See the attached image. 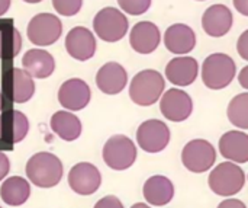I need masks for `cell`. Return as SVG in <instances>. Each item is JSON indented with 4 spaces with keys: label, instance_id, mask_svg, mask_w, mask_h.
<instances>
[{
    "label": "cell",
    "instance_id": "1",
    "mask_svg": "<svg viewBox=\"0 0 248 208\" xmlns=\"http://www.w3.org/2000/svg\"><path fill=\"white\" fill-rule=\"evenodd\" d=\"M25 171L29 181L35 187L52 188L60 184L64 173V166L55 155L41 152L28 160Z\"/></svg>",
    "mask_w": 248,
    "mask_h": 208
},
{
    "label": "cell",
    "instance_id": "2",
    "mask_svg": "<svg viewBox=\"0 0 248 208\" xmlns=\"http://www.w3.org/2000/svg\"><path fill=\"white\" fill-rule=\"evenodd\" d=\"M237 74V66L234 60L222 52L211 54L205 58L202 66V80L206 87L219 90L227 87Z\"/></svg>",
    "mask_w": 248,
    "mask_h": 208
},
{
    "label": "cell",
    "instance_id": "3",
    "mask_svg": "<svg viewBox=\"0 0 248 208\" xmlns=\"http://www.w3.org/2000/svg\"><path fill=\"white\" fill-rule=\"evenodd\" d=\"M166 82L155 70H142L134 76L129 86V98L140 106L155 104L164 92Z\"/></svg>",
    "mask_w": 248,
    "mask_h": 208
},
{
    "label": "cell",
    "instance_id": "4",
    "mask_svg": "<svg viewBox=\"0 0 248 208\" xmlns=\"http://www.w3.org/2000/svg\"><path fill=\"white\" fill-rule=\"evenodd\" d=\"M209 188L221 197H231L240 192L246 184L244 171L230 162L219 163L209 175Z\"/></svg>",
    "mask_w": 248,
    "mask_h": 208
},
{
    "label": "cell",
    "instance_id": "5",
    "mask_svg": "<svg viewBox=\"0 0 248 208\" xmlns=\"http://www.w3.org/2000/svg\"><path fill=\"white\" fill-rule=\"evenodd\" d=\"M137 147L122 134L112 136L103 146V160L113 171H125L135 163Z\"/></svg>",
    "mask_w": 248,
    "mask_h": 208
},
{
    "label": "cell",
    "instance_id": "6",
    "mask_svg": "<svg viewBox=\"0 0 248 208\" xmlns=\"http://www.w3.org/2000/svg\"><path fill=\"white\" fill-rule=\"evenodd\" d=\"M93 28L100 39L106 42H116L125 36L128 31V19L115 7H103L96 13Z\"/></svg>",
    "mask_w": 248,
    "mask_h": 208
},
{
    "label": "cell",
    "instance_id": "7",
    "mask_svg": "<svg viewBox=\"0 0 248 208\" xmlns=\"http://www.w3.org/2000/svg\"><path fill=\"white\" fill-rule=\"evenodd\" d=\"M28 39L38 47H46L57 42L62 34V23L52 13L35 15L26 28Z\"/></svg>",
    "mask_w": 248,
    "mask_h": 208
},
{
    "label": "cell",
    "instance_id": "8",
    "mask_svg": "<svg viewBox=\"0 0 248 208\" xmlns=\"http://www.w3.org/2000/svg\"><path fill=\"white\" fill-rule=\"evenodd\" d=\"M217 160V152L214 146L202 139L189 141L182 152V162L185 168L193 173H202L209 171Z\"/></svg>",
    "mask_w": 248,
    "mask_h": 208
},
{
    "label": "cell",
    "instance_id": "9",
    "mask_svg": "<svg viewBox=\"0 0 248 208\" xmlns=\"http://www.w3.org/2000/svg\"><path fill=\"white\" fill-rule=\"evenodd\" d=\"M137 141L147 153L163 152L170 143V130L160 120L144 121L137 130Z\"/></svg>",
    "mask_w": 248,
    "mask_h": 208
},
{
    "label": "cell",
    "instance_id": "10",
    "mask_svg": "<svg viewBox=\"0 0 248 208\" xmlns=\"http://www.w3.org/2000/svg\"><path fill=\"white\" fill-rule=\"evenodd\" d=\"M102 184V176L99 169L87 162L77 163L71 168L68 173V185L78 195L94 194Z\"/></svg>",
    "mask_w": 248,
    "mask_h": 208
},
{
    "label": "cell",
    "instance_id": "11",
    "mask_svg": "<svg viewBox=\"0 0 248 208\" xmlns=\"http://www.w3.org/2000/svg\"><path fill=\"white\" fill-rule=\"evenodd\" d=\"M160 109L167 120L173 122H182L190 117L193 111V102L186 92L173 87L163 95Z\"/></svg>",
    "mask_w": 248,
    "mask_h": 208
},
{
    "label": "cell",
    "instance_id": "12",
    "mask_svg": "<svg viewBox=\"0 0 248 208\" xmlns=\"http://www.w3.org/2000/svg\"><path fill=\"white\" fill-rule=\"evenodd\" d=\"M90 87L81 79H68L60 86L58 90V102L70 109V111H80L86 108L90 102Z\"/></svg>",
    "mask_w": 248,
    "mask_h": 208
},
{
    "label": "cell",
    "instance_id": "13",
    "mask_svg": "<svg viewBox=\"0 0 248 208\" xmlns=\"http://www.w3.org/2000/svg\"><path fill=\"white\" fill-rule=\"evenodd\" d=\"M65 50L73 58L87 61L96 52L94 35L84 26H76L65 36Z\"/></svg>",
    "mask_w": 248,
    "mask_h": 208
},
{
    "label": "cell",
    "instance_id": "14",
    "mask_svg": "<svg viewBox=\"0 0 248 208\" xmlns=\"http://www.w3.org/2000/svg\"><path fill=\"white\" fill-rule=\"evenodd\" d=\"M161 35L155 23L144 20L134 25L129 34V44L134 51L140 54H151L160 45Z\"/></svg>",
    "mask_w": 248,
    "mask_h": 208
},
{
    "label": "cell",
    "instance_id": "15",
    "mask_svg": "<svg viewBox=\"0 0 248 208\" xmlns=\"http://www.w3.org/2000/svg\"><path fill=\"white\" fill-rule=\"evenodd\" d=\"M128 82L126 70L115 61L103 64L96 74L97 87L106 95H118L121 93Z\"/></svg>",
    "mask_w": 248,
    "mask_h": 208
},
{
    "label": "cell",
    "instance_id": "16",
    "mask_svg": "<svg viewBox=\"0 0 248 208\" xmlns=\"http://www.w3.org/2000/svg\"><path fill=\"white\" fill-rule=\"evenodd\" d=\"M202 26L211 36H224L232 26V13L225 4L209 6L202 16Z\"/></svg>",
    "mask_w": 248,
    "mask_h": 208
},
{
    "label": "cell",
    "instance_id": "17",
    "mask_svg": "<svg viewBox=\"0 0 248 208\" xmlns=\"http://www.w3.org/2000/svg\"><path fill=\"white\" fill-rule=\"evenodd\" d=\"M164 44L173 54H187L196 45V35L190 26L185 23H174L167 28L164 34Z\"/></svg>",
    "mask_w": 248,
    "mask_h": 208
},
{
    "label": "cell",
    "instance_id": "18",
    "mask_svg": "<svg viewBox=\"0 0 248 208\" xmlns=\"http://www.w3.org/2000/svg\"><path fill=\"white\" fill-rule=\"evenodd\" d=\"M199 71V64L192 57H176L166 67V77L177 86H190Z\"/></svg>",
    "mask_w": 248,
    "mask_h": 208
},
{
    "label": "cell",
    "instance_id": "19",
    "mask_svg": "<svg viewBox=\"0 0 248 208\" xmlns=\"http://www.w3.org/2000/svg\"><path fill=\"white\" fill-rule=\"evenodd\" d=\"M29 131V121L20 111H7L0 117V140L20 143Z\"/></svg>",
    "mask_w": 248,
    "mask_h": 208
},
{
    "label": "cell",
    "instance_id": "20",
    "mask_svg": "<svg viewBox=\"0 0 248 208\" xmlns=\"http://www.w3.org/2000/svg\"><path fill=\"white\" fill-rule=\"evenodd\" d=\"M22 66H23V70L31 77L46 79L54 73L55 61H54V57L48 51L32 48L25 52L22 58Z\"/></svg>",
    "mask_w": 248,
    "mask_h": 208
},
{
    "label": "cell",
    "instance_id": "21",
    "mask_svg": "<svg viewBox=\"0 0 248 208\" xmlns=\"http://www.w3.org/2000/svg\"><path fill=\"white\" fill-rule=\"evenodd\" d=\"M221 155L234 163H247L248 136L243 131H228L219 140Z\"/></svg>",
    "mask_w": 248,
    "mask_h": 208
},
{
    "label": "cell",
    "instance_id": "22",
    "mask_svg": "<svg viewBox=\"0 0 248 208\" xmlns=\"http://www.w3.org/2000/svg\"><path fill=\"white\" fill-rule=\"evenodd\" d=\"M142 194L148 204L161 207L169 204L174 197V187L169 178L155 175L147 179L142 188Z\"/></svg>",
    "mask_w": 248,
    "mask_h": 208
},
{
    "label": "cell",
    "instance_id": "23",
    "mask_svg": "<svg viewBox=\"0 0 248 208\" xmlns=\"http://www.w3.org/2000/svg\"><path fill=\"white\" fill-rule=\"evenodd\" d=\"M6 80L9 82L10 98L16 104L28 102L35 93V83L32 77L22 69H12L6 74Z\"/></svg>",
    "mask_w": 248,
    "mask_h": 208
},
{
    "label": "cell",
    "instance_id": "24",
    "mask_svg": "<svg viewBox=\"0 0 248 208\" xmlns=\"http://www.w3.org/2000/svg\"><path fill=\"white\" fill-rule=\"evenodd\" d=\"M29 195H31V185L25 178L20 176L7 178L0 187V198L4 201V204L12 207L25 204Z\"/></svg>",
    "mask_w": 248,
    "mask_h": 208
},
{
    "label": "cell",
    "instance_id": "25",
    "mask_svg": "<svg viewBox=\"0 0 248 208\" xmlns=\"http://www.w3.org/2000/svg\"><path fill=\"white\" fill-rule=\"evenodd\" d=\"M52 131L65 141H74L81 134V122L80 120L67 111H58L51 118Z\"/></svg>",
    "mask_w": 248,
    "mask_h": 208
},
{
    "label": "cell",
    "instance_id": "26",
    "mask_svg": "<svg viewBox=\"0 0 248 208\" xmlns=\"http://www.w3.org/2000/svg\"><path fill=\"white\" fill-rule=\"evenodd\" d=\"M22 48V38L16 28L4 26L0 28V58L12 60Z\"/></svg>",
    "mask_w": 248,
    "mask_h": 208
},
{
    "label": "cell",
    "instance_id": "27",
    "mask_svg": "<svg viewBox=\"0 0 248 208\" xmlns=\"http://www.w3.org/2000/svg\"><path fill=\"white\" fill-rule=\"evenodd\" d=\"M228 120L232 125L247 130L248 128V93H240L228 105Z\"/></svg>",
    "mask_w": 248,
    "mask_h": 208
},
{
    "label": "cell",
    "instance_id": "28",
    "mask_svg": "<svg viewBox=\"0 0 248 208\" xmlns=\"http://www.w3.org/2000/svg\"><path fill=\"white\" fill-rule=\"evenodd\" d=\"M118 4L121 6V9L132 16H138L145 13L150 6H151V0H118Z\"/></svg>",
    "mask_w": 248,
    "mask_h": 208
},
{
    "label": "cell",
    "instance_id": "29",
    "mask_svg": "<svg viewBox=\"0 0 248 208\" xmlns=\"http://www.w3.org/2000/svg\"><path fill=\"white\" fill-rule=\"evenodd\" d=\"M52 6L62 16H74L80 12L83 0H52Z\"/></svg>",
    "mask_w": 248,
    "mask_h": 208
},
{
    "label": "cell",
    "instance_id": "30",
    "mask_svg": "<svg viewBox=\"0 0 248 208\" xmlns=\"http://www.w3.org/2000/svg\"><path fill=\"white\" fill-rule=\"evenodd\" d=\"M94 208H124V206H122L121 200H118L116 197L109 195V197H105L100 201H97Z\"/></svg>",
    "mask_w": 248,
    "mask_h": 208
},
{
    "label": "cell",
    "instance_id": "31",
    "mask_svg": "<svg viewBox=\"0 0 248 208\" xmlns=\"http://www.w3.org/2000/svg\"><path fill=\"white\" fill-rule=\"evenodd\" d=\"M237 50H238L240 55L243 57V60H248V31H244L243 35L240 36Z\"/></svg>",
    "mask_w": 248,
    "mask_h": 208
},
{
    "label": "cell",
    "instance_id": "32",
    "mask_svg": "<svg viewBox=\"0 0 248 208\" xmlns=\"http://www.w3.org/2000/svg\"><path fill=\"white\" fill-rule=\"evenodd\" d=\"M9 169H10L9 157L3 152H0V181L4 179V176L9 173Z\"/></svg>",
    "mask_w": 248,
    "mask_h": 208
},
{
    "label": "cell",
    "instance_id": "33",
    "mask_svg": "<svg viewBox=\"0 0 248 208\" xmlns=\"http://www.w3.org/2000/svg\"><path fill=\"white\" fill-rule=\"evenodd\" d=\"M218 208H247L246 207V204L243 203V201H240V200H235V198H230V200H225V201H222Z\"/></svg>",
    "mask_w": 248,
    "mask_h": 208
},
{
    "label": "cell",
    "instance_id": "34",
    "mask_svg": "<svg viewBox=\"0 0 248 208\" xmlns=\"http://www.w3.org/2000/svg\"><path fill=\"white\" fill-rule=\"evenodd\" d=\"M234 1V6L235 9L244 15V16H248V0H232Z\"/></svg>",
    "mask_w": 248,
    "mask_h": 208
},
{
    "label": "cell",
    "instance_id": "35",
    "mask_svg": "<svg viewBox=\"0 0 248 208\" xmlns=\"http://www.w3.org/2000/svg\"><path fill=\"white\" fill-rule=\"evenodd\" d=\"M240 83L244 89H248V67H244L240 74Z\"/></svg>",
    "mask_w": 248,
    "mask_h": 208
},
{
    "label": "cell",
    "instance_id": "36",
    "mask_svg": "<svg viewBox=\"0 0 248 208\" xmlns=\"http://www.w3.org/2000/svg\"><path fill=\"white\" fill-rule=\"evenodd\" d=\"M10 7V0H0V16H3Z\"/></svg>",
    "mask_w": 248,
    "mask_h": 208
},
{
    "label": "cell",
    "instance_id": "37",
    "mask_svg": "<svg viewBox=\"0 0 248 208\" xmlns=\"http://www.w3.org/2000/svg\"><path fill=\"white\" fill-rule=\"evenodd\" d=\"M131 208H151V207H148V206H145V204H142V203H137V204H134Z\"/></svg>",
    "mask_w": 248,
    "mask_h": 208
},
{
    "label": "cell",
    "instance_id": "38",
    "mask_svg": "<svg viewBox=\"0 0 248 208\" xmlns=\"http://www.w3.org/2000/svg\"><path fill=\"white\" fill-rule=\"evenodd\" d=\"M23 1H26V3H39L42 0H23Z\"/></svg>",
    "mask_w": 248,
    "mask_h": 208
},
{
    "label": "cell",
    "instance_id": "39",
    "mask_svg": "<svg viewBox=\"0 0 248 208\" xmlns=\"http://www.w3.org/2000/svg\"><path fill=\"white\" fill-rule=\"evenodd\" d=\"M0 109H1V93H0Z\"/></svg>",
    "mask_w": 248,
    "mask_h": 208
},
{
    "label": "cell",
    "instance_id": "40",
    "mask_svg": "<svg viewBox=\"0 0 248 208\" xmlns=\"http://www.w3.org/2000/svg\"><path fill=\"white\" fill-rule=\"evenodd\" d=\"M198 1H205V0H198Z\"/></svg>",
    "mask_w": 248,
    "mask_h": 208
},
{
    "label": "cell",
    "instance_id": "41",
    "mask_svg": "<svg viewBox=\"0 0 248 208\" xmlns=\"http://www.w3.org/2000/svg\"><path fill=\"white\" fill-rule=\"evenodd\" d=\"M0 208H1V207H0Z\"/></svg>",
    "mask_w": 248,
    "mask_h": 208
}]
</instances>
